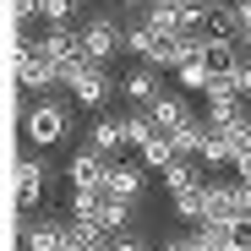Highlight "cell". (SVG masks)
<instances>
[{
  "label": "cell",
  "mask_w": 251,
  "mask_h": 251,
  "mask_svg": "<svg viewBox=\"0 0 251 251\" xmlns=\"http://www.w3.org/2000/svg\"><path fill=\"white\" fill-rule=\"evenodd\" d=\"M38 50H44L66 76L82 66V60H88V38H82V22H60V27H44V33H38Z\"/></svg>",
  "instance_id": "5"
},
{
  "label": "cell",
  "mask_w": 251,
  "mask_h": 251,
  "mask_svg": "<svg viewBox=\"0 0 251 251\" xmlns=\"http://www.w3.org/2000/svg\"><path fill=\"white\" fill-rule=\"evenodd\" d=\"M164 93H170V71H158V66H148V60H137L131 71L120 76V99L131 104V109H153Z\"/></svg>",
  "instance_id": "7"
},
{
  "label": "cell",
  "mask_w": 251,
  "mask_h": 251,
  "mask_svg": "<svg viewBox=\"0 0 251 251\" xmlns=\"http://www.w3.org/2000/svg\"><path fill=\"white\" fill-rule=\"evenodd\" d=\"M148 115H153V126H164V131H175V126H186V120H191L197 109H191V93L170 88V93H164V99H158V104H153Z\"/></svg>",
  "instance_id": "14"
},
{
  "label": "cell",
  "mask_w": 251,
  "mask_h": 251,
  "mask_svg": "<svg viewBox=\"0 0 251 251\" xmlns=\"http://www.w3.org/2000/svg\"><path fill=\"white\" fill-rule=\"evenodd\" d=\"M175 158H186V153L175 148V131H158V137H153V142L142 148V164H148V170H158V175H164V170H170V164H175Z\"/></svg>",
  "instance_id": "19"
},
{
  "label": "cell",
  "mask_w": 251,
  "mask_h": 251,
  "mask_svg": "<svg viewBox=\"0 0 251 251\" xmlns=\"http://www.w3.org/2000/svg\"><path fill=\"white\" fill-rule=\"evenodd\" d=\"M44 186H50V164L44 158H17V170H11V197H17V207H33L44 202Z\"/></svg>",
  "instance_id": "8"
},
{
  "label": "cell",
  "mask_w": 251,
  "mask_h": 251,
  "mask_svg": "<svg viewBox=\"0 0 251 251\" xmlns=\"http://www.w3.org/2000/svg\"><path fill=\"white\" fill-rule=\"evenodd\" d=\"M240 213H251V180H240Z\"/></svg>",
  "instance_id": "25"
},
{
  "label": "cell",
  "mask_w": 251,
  "mask_h": 251,
  "mask_svg": "<svg viewBox=\"0 0 251 251\" xmlns=\"http://www.w3.org/2000/svg\"><path fill=\"white\" fill-rule=\"evenodd\" d=\"M88 148H93V153H104V158L131 153V148H126V120H120V115H109V109H99V115H93V126H88Z\"/></svg>",
  "instance_id": "10"
},
{
  "label": "cell",
  "mask_w": 251,
  "mask_h": 251,
  "mask_svg": "<svg viewBox=\"0 0 251 251\" xmlns=\"http://www.w3.org/2000/svg\"><path fill=\"white\" fill-rule=\"evenodd\" d=\"M104 191L120 197V202H142L148 197V164H142V153H115L109 170H104Z\"/></svg>",
  "instance_id": "6"
},
{
  "label": "cell",
  "mask_w": 251,
  "mask_h": 251,
  "mask_svg": "<svg viewBox=\"0 0 251 251\" xmlns=\"http://www.w3.org/2000/svg\"><path fill=\"white\" fill-rule=\"evenodd\" d=\"M93 224L115 240L120 229H131L137 224V202H120V197H104V207H99V213H93Z\"/></svg>",
  "instance_id": "16"
},
{
  "label": "cell",
  "mask_w": 251,
  "mask_h": 251,
  "mask_svg": "<svg viewBox=\"0 0 251 251\" xmlns=\"http://www.w3.org/2000/svg\"><path fill=\"white\" fill-rule=\"evenodd\" d=\"M224 240H229V251H251V213L229 219V224H224Z\"/></svg>",
  "instance_id": "21"
},
{
  "label": "cell",
  "mask_w": 251,
  "mask_h": 251,
  "mask_svg": "<svg viewBox=\"0 0 251 251\" xmlns=\"http://www.w3.org/2000/svg\"><path fill=\"white\" fill-rule=\"evenodd\" d=\"M76 104V99H71ZM60 93H50V99H33V109H27V120H22V137L33 142V148H60L71 131H76V109H71Z\"/></svg>",
  "instance_id": "1"
},
{
  "label": "cell",
  "mask_w": 251,
  "mask_h": 251,
  "mask_svg": "<svg viewBox=\"0 0 251 251\" xmlns=\"http://www.w3.org/2000/svg\"><path fill=\"white\" fill-rule=\"evenodd\" d=\"M207 33L213 38H240L246 33V6L240 0H219V6L207 11Z\"/></svg>",
  "instance_id": "15"
},
{
  "label": "cell",
  "mask_w": 251,
  "mask_h": 251,
  "mask_svg": "<svg viewBox=\"0 0 251 251\" xmlns=\"http://www.w3.org/2000/svg\"><path fill=\"white\" fill-rule=\"evenodd\" d=\"M66 93L76 99V109H109L115 99H120V76L109 71V66H99V60H82L71 76H66Z\"/></svg>",
  "instance_id": "2"
},
{
  "label": "cell",
  "mask_w": 251,
  "mask_h": 251,
  "mask_svg": "<svg viewBox=\"0 0 251 251\" xmlns=\"http://www.w3.org/2000/svg\"><path fill=\"white\" fill-rule=\"evenodd\" d=\"M235 88H240V99H251V55H246L240 71H235Z\"/></svg>",
  "instance_id": "24"
},
{
  "label": "cell",
  "mask_w": 251,
  "mask_h": 251,
  "mask_svg": "<svg viewBox=\"0 0 251 251\" xmlns=\"http://www.w3.org/2000/svg\"><path fill=\"white\" fill-rule=\"evenodd\" d=\"M44 11V27H60V22H82V0H38Z\"/></svg>",
  "instance_id": "20"
},
{
  "label": "cell",
  "mask_w": 251,
  "mask_h": 251,
  "mask_svg": "<svg viewBox=\"0 0 251 251\" xmlns=\"http://www.w3.org/2000/svg\"><path fill=\"white\" fill-rule=\"evenodd\" d=\"M126 27L115 11H93V17H82V38H88V60L99 66H115V55H126Z\"/></svg>",
  "instance_id": "4"
},
{
  "label": "cell",
  "mask_w": 251,
  "mask_h": 251,
  "mask_svg": "<svg viewBox=\"0 0 251 251\" xmlns=\"http://www.w3.org/2000/svg\"><path fill=\"white\" fill-rule=\"evenodd\" d=\"M71 240V219H27V229L17 235L22 251H66Z\"/></svg>",
  "instance_id": "9"
},
{
  "label": "cell",
  "mask_w": 251,
  "mask_h": 251,
  "mask_svg": "<svg viewBox=\"0 0 251 251\" xmlns=\"http://www.w3.org/2000/svg\"><path fill=\"white\" fill-rule=\"evenodd\" d=\"M158 180H164V191H170V197H186V191H202L213 175H207V164H202V158H175Z\"/></svg>",
  "instance_id": "11"
},
{
  "label": "cell",
  "mask_w": 251,
  "mask_h": 251,
  "mask_svg": "<svg viewBox=\"0 0 251 251\" xmlns=\"http://www.w3.org/2000/svg\"><path fill=\"white\" fill-rule=\"evenodd\" d=\"M229 170H235V180H251V142H246V148H235Z\"/></svg>",
  "instance_id": "23"
},
{
  "label": "cell",
  "mask_w": 251,
  "mask_h": 251,
  "mask_svg": "<svg viewBox=\"0 0 251 251\" xmlns=\"http://www.w3.org/2000/svg\"><path fill=\"white\" fill-rule=\"evenodd\" d=\"M120 120H126V148H131V153H142V148L164 131V126H153V115H148V109H126Z\"/></svg>",
  "instance_id": "18"
},
{
  "label": "cell",
  "mask_w": 251,
  "mask_h": 251,
  "mask_svg": "<svg viewBox=\"0 0 251 251\" xmlns=\"http://www.w3.org/2000/svg\"><path fill=\"white\" fill-rule=\"evenodd\" d=\"M109 251H158V246H153V240H148V235L131 224V229H120V235L109 240Z\"/></svg>",
  "instance_id": "22"
},
{
  "label": "cell",
  "mask_w": 251,
  "mask_h": 251,
  "mask_svg": "<svg viewBox=\"0 0 251 251\" xmlns=\"http://www.w3.org/2000/svg\"><path fill=\"white\" fill-rule=\"evenodd\" d=\"M104 170H109V158L93 153L88 142H82V148L66 158V180H71V186H104Z\"/></svg>",
  "instance_id": "13"
},
{
  "label": "cell",
  "mask_w": 251,
  "mask_h": 251,
  "mask_svg": "<svg viewBox=\"0 0 251 251\" xmlns=\"http://www.w3.org/2000/svg\"><path fill=\"white\" fill-rule=\"evenodd\" d=\"M202 60H207L213 76H235L240 60H246V50H240V38H213V33H207L202 38Z\"/></svg>",
  "instance_id": "12"
},
{
  "label": "cell",
  "mask_w": 251,
  "mask_h": 251,
  "mask_svg": "<svg viewBox=\"0 0 251 251\" xmlns=\"http://www.w3.org/2000/svg\"><path fill=\"white\" fill-rule=\"evenodd\" d=\"M213 82H219V76L207 71V60H202V55H191V60H180V66H175V88H180V93H207Z\"/></svg>",
  "instance_id": "17"
},
{
  "label": "cell",
  "mask_w": 251,
  "mask_h": 251,
  "mask_svg": "<svg viewBox=\"0 0 251 251\" xmlns=\"http://www.w3.org/2000/svg\"><path fill=\"white\" fill-rule=\"evenodd\" d=\"M11 71H17V88L33 93V99H50V93L66 88V71L38 50V44H33V50H11Z\"/></svg>",
  "instance_id": "3"
}]
</instances>
